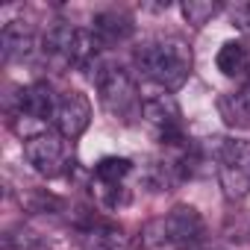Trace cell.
Here are the masks:
<instances>
[{"instance_id":"cell-5","label":"cell","mask_w":250,"mask_h":250,"mask_svg":"<svg viewBox=\"0 0 250 250\" xmlns=\"http://www.w3.org/2000/svg\"><path fill=\"white\" fill-rule=\"evenodd\" d=\"M133 159L127 156H103L94 165L91 174V191L97 197L100 206L106 209H121L130 203V188H127V177L133 174Z\"/></svg>"},{"instance_id":"cell-20","label":"cell","mask_w":250,"mask_h":250,"mask_svg":"<svg viewBox=\"0 0 250 250\" xmlns=\"http://www.w3.org/2000/svg\"><path fill=\"white\" fill-rule=\"evenodd\" d=\"M247 235H250V232H247Z\"/></svg>"},{"instance_id":"cell-9","label":"cell","mask_w":250,"mask_h":250,"mask_svg":"<svg viewBox=\"0 0 250 250\" xmlns=\"http://www.w3.org/2000/svg\"><path fill=\"white\" fill-rule=\"evenodd\" d=\"M56 103H59V97L53 94V88L47 83H30V85H24L18 91L15 118H27V121H36V124H44L47 118L53 121Z\"/></svg>"},{"instance_id":"cell-17","label":"cell","mask_w":250,"mask_h":250,"mask_svg":"<svg viewBox=\"0 0 250 250\" xmlns=\"http://www.w3.org/2000/svg\"><path fill=\"white\" fill-rule=\"evenodd\" d=\"M229 21H232V27H235L241 36L250 39V3H235V6H229Z\"/></svg>"},{"instance_id":"cell-1","label":"cell","mask_w":250,"mask_h":250,"mask_svg":"<svg viewBox=\"0 0 250 250\" xmlns=\"http://www.w3.org/2000/svg\"><path fill=\"white\" fill-rule=\"evenodd\" d=\"M133 59H136V68L142 71V77L168 94L183 88L186 80L191 77V68H194V56H191L188 42H183L177 36H159V39L145 42Z\"/></svg>"},{"instance_id":"cell-14","label":"cell","mask_w":250,"mask_h":250,"mask_svg":"<svg viewBox=\"0 0 250 250\" xmlns=\"http://www.w3.org/2000/svg\"><path fill=\"white\" fill-rule=\"evenodd\" d=\"M218 115L232 130H250V88H238L218 97Z\"/></svg>"},{"instance_id":"cell-11","label":"cell","mask_w":250,"mask_h":250,"mask_svg":"<svg viewBox=\"0 0 250 250\" xmlns=\"http://www.w3.org/2000/svg\"><path fill=\"white\" fill-rule=\"evenodd\" d=\"M91 33L97 36V42L106 47V44H121V42H127L133 33H136V21L127 15V12H121V9H106V12H97L94 21H91Z\"/></svg>"},{"instance_id":"cell-7","label":"cell","mask_w":250,"mask_h":250,"mask_svg":"<svg viewBox=\"0 0 250 250\" xmlns=\"http://www.w3.org/2000/svg\"><path fill=\"white\" fill-rule=\"evenodd\" d=\"M142 118H145L147 127L159 136L162 145H171V142L186 139L183 109H180L177 97L168 94V91H159V94H153V97H145V103H142Z\"/></svg>"},{"instance_id":"cell-16","label":"cell","mask_w":250,"mask_h":250,"mask_svg":"<svg viewBox=\"0 0 250 250\" xmlns=\"http://www.w3.org/2000/svg\"><path fill=\"white\" fill-rule=\"evenodd\" d=\"M180 12L191 27H203L221 12V3H215V0H186L180 6Z\"/></svg>"},{"instance_id":"cell-3","label":"cell","mask_w":250,"mask_h":250,"mask_svg":"<svg viewBox=\"0 0 250 250\" xmlns=\"http://www.w3.org/2000/svg\"><path fill=\"white\" fill-rule=\"evenodd\" d=\"M88 80L94 83V88L100 94V103H103V109L109 115H115L121 121H133V118L142 115L145 100L139 97V85H136V80H133V74L127 68L100 59L91 68Z\"/></svg>"},{"instance_id":"cell-13","label":"cell","mask_w":250,"mask_h":250,"mask_svg":"<svg viewBox=\"0 0 250 250\" xmlns=\"http://www.w3.org/2000/svg\"><path fill=\"white\" fill-rule=\"evenodd\" d=\"M215 65L224 77L247 83L250 80V44L247 42H224L215 56Z\"/></svg>"},{"instance_id":"cell-4","label":"cell","mask_w":250,"mask_h":250,"mask_svg":"<svg viewBox=\"0 0 250 250\" xmlns=\"http://www.w3.org/2000/svg\"><path fill=\"white\" fill-rule=\"evenodd\" d=\"M218 183L227 200H241L250 191V142L247 139H218L215 145Z\"/></svg>"},{"instance_id":"cell-8","label":"cell","mask_w":250,"mask_h":250,"mask_svg":"<svg viewBox=\"0 0 250 250\" xmlns=\"http://www.w3.org/2000/svg\"><path fill=\"white\" fill-rule=\"evenodd\" d=\"M91 124V103L83 91H62L59 94V103H56V112H53V127L62 139L74 142L80 139Z\"/></svg>"},{"instance_id":"cell-2","label":"cell","mask_w":250,"mask_h":250,"mask_svg":"<svg viewBox=\"0 0 250 250\" xmlns=\"http://www.w3.org/2000/svg\"><path fill=\"white\" fill-rule=\"evenodd\" d=\"M203 232H206V224L200 212L188 203H180L165 215L150 218L139 229L136 244L142 250H194L203 241Z\"/></svg>"},{"instance_id":"cell-10","label":"cell","mask_w":250,"mask_h":250,"mask_svg":"<svg viewBox=\"0 0 250 250\" xmlns=\"http://www.w3.org/2000/svg\"><path fill=\"white\" fill-rule=\"evenodd\" d=\"M36 47H39L36 33L24 21H9L0 33V50H3L6 62H27L36 53Z\"/></svg>"},{"instance_id":"cell-15","label":"cell","mask_w":250,"mask_h":250,"mask_svg":"<svg viewBox=\"0 0 250 250\" xmlns=\"http://www.w3.org/2000/svg\"><path fill=\"white\" fill-rule=\"evenodd\" d=\"M3 250H47V241L36 229L18 224L3 232Z\"/></svg>"},{"instance_id":"cell-19","label":"cell","mask_w":250,"mask_h":250,"mask_svg":"<svg viewBox=\"0 0 250 250\" xmlns=\"http://www.w3.org/2000/svg\"><path fill=\"white\" fill-rule=\"evenodd\" d=\"M244 88H250V80H247V85H244Z\"/></svg>"},{"instance_id":"cell-18","label":"cell","mask_w":250,"mask_h":250,"mask_svg":"<svg viewBox=\"0 0 250 250\" xmlns=\"http://www.w3.org/2000/svg\"><path fill=\"white\" fill-rule=\"evenodd\" d=\"M206 250H224V247H206Z\"/></svg>"},{"instance_id":"cell-6","label":"cell","mask_w":250,"mask_h":250,"mask_svg":"<svg viewBox=\"0 0 250 250\" xmlns=\"http://www.w3.org/2000/svg\"><path fill=\"white\" fill-rule=\"evenodd\" d=\"M24 156L36 174L53 180L71 168V142L62 139L56 130H44V133L24 142Z\"/></svg>"},{"instance_id":"cell-12","label":"cell","mask_w":250,"mask_h":250,"mask_svg":"<svg viewBox=\"0 0 250 250\" xmlns=\"http://www.w3.org/2000/svg\"><path fill=\"white\" fill-rule=\"evenodd\" d=\"M80 247L83 250H124L127 247V238H124L121 227H115L109 221L88 218L80 227Z\"/></svg>"}]
</instances>
